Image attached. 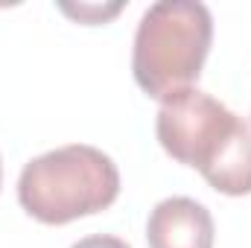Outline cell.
Returning a JSON list of instances; mask_svg holds the SVG:
<instances>
[{
    "instance_id": "2",
    "label": "cell",
    "mask_w": 251,
    "mask_h": 248,
    "mask_svg": "<svg viewBox=\"0 0 251 248\" xmlns=\"http://www.w3.org/2000/svg\"><path fill=\"white\" fill-rule=\"evenodd\" d=\"M120 196V170L97 146L70 143L32 158L18 178L21 207L44 222L67 225L102 213Z\"/></svg>"
},
{
    "instance_id": "4",
    "label": "cell",
    "mask_w": 251,
    "mask_h": 248,
    "mask_svg": "<svg viewBox=\"0 0 251 248\" xmlns=\"http://www.w3.org/2000/svg\"><path fill=\"white\" fill-rule=\"evenodd\" d=\"M216 225L204 204L187 196L164 198L152 207L146 222L149 248H213Z\"/></svg>"
},
{
    "instance_id": "3",
    "label": "cell",
    "mask_w": 251,
    "mask_h": 248,
    "mask_svg": "<svg viewBox=\"0 0 251 248\" xmlns=\"http://www.w3.org/2000/svg\"><path fill=\"white\" fill-rule=\"evenodd\" d=\"M213 41V15L196 0L152 3L134 32L131 73L152 99L193 88Z\"/></svg>"
},
{
    "instance_id": "1",
    "label": "cell",
    "mask_w": 251,
    "mask_h": 248,
    "mask_svg": "<svg viewBox=\"0 0 251 248\" xmlns=\"http://www.w3.org/2000/svg\"><path fill=\"white\" fill-rule=\"evenodd\" d=\"M155 131L164 152L199 170L216 193H251V125L210 94L184 88L161 99Z\"/></svg>"
},
{
    "instance_id": "6",
    "label": "cell",
    "mask_w": 251,
    "mask_h": 248,
    "mask_svg": "<svg viewBox=\"0 0 251 248\" xmlns=\"http://www.w3.org/2000/svg\"><path fill=\"white\" fill-rule=\"evenodd\" d=\"M64 12H67V15H76L79 21H85L88 15H100V18L105 21L108 15H117L120 6H111V9H100V6H79V9H73V6H64Z\"/></svg>"
},
{
    "instance_id": "7",
    "label": "cell",
    "mask_w": 251,
    "mask_h": 248,
    "mask_svg": "<svg viewBox=\"0 0 251 248\" xmlns=\"http://www.w3.org/2000/svg\"><path fill=\"white\" fill-rule=\"evenodd\" d=\"M0 184H3V164H0Z\"/></svg>"
},
{
    "instance_id": "5",
    "label": "cell",
    "mask_w": 251,
    "mask_h": 248,
    "mask_svg": "<svg viewBox=\"0 0 251 248\" xmlns=\"http://www.w3.org/2000/svg\"><path fill=\"white\" fill-rule=\"evenodd\" d=\"M70 248H131V246L123 243L120 237H111V234H94V237H85V240L73 243Z\"/></svg>"
}]
</instances>
